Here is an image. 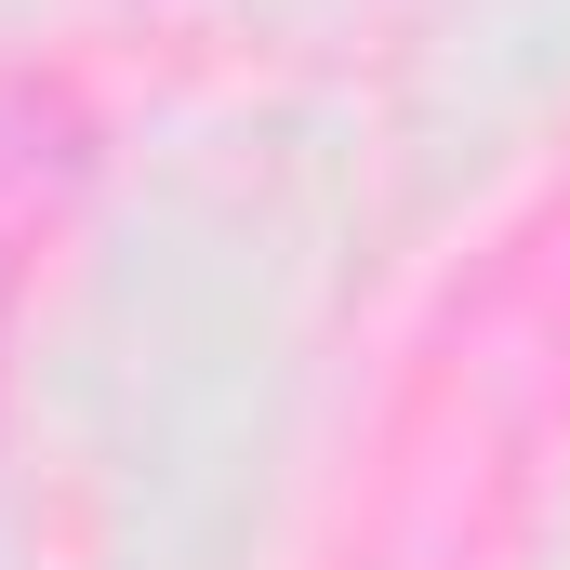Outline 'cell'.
<instances>
[{
	"instance_id": "cell-1",
	"label": "cell",
	"mask_w": 570,
	"mask_h": 570,
	"mask_svg": "<svg viewBox=\"0 0 570 570\" xmlns=\"http://www.w3.org/2000/svg\"><path fill=\"white\" fill-rule=\"evenodd\" d=\"M80 186H94V107L67 80H0V332L40 279V253L67 239Z\"/></svg>"
}]
</instances>
